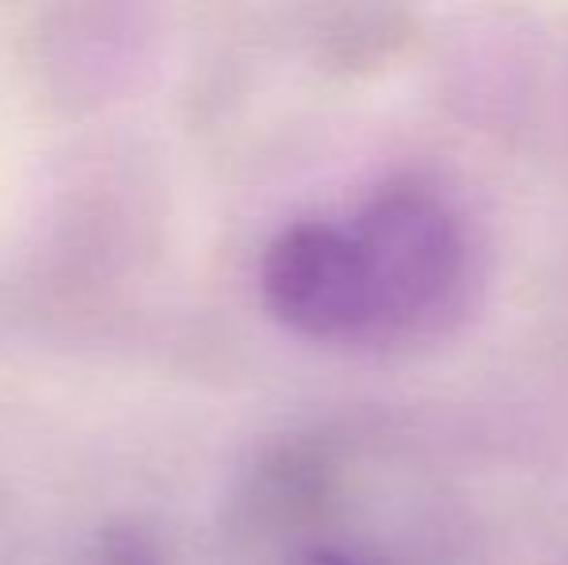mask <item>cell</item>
Segmentation results:
<instances>
[{
	"label": "cell",
	"mask_w": 568,
	"mask_h": 565,
	"mask_svg": "<svg viewBox=\"0 0 568 565\" xmlns=\"http://www.w3.org/2000/svg\"><path fill=\"white\" fill-rule=\"evenodd\" d=\"M286 565H372V562H364L359 554L341 551V546H306V551H298Z\"/></svg>",
	"instance_id": "277c9868"
},
{
	"label": "cell",
	"mask_w": 568,
	"mask_h": 565,
	"mask_svg": "<svg viewBox=\"0 0 568 565\" xmlns=\"http://www.w3.org/2000/svg\"><path fill=\"white\" fill-rule=\"evenodd\" d=\"M263 306L286 330L310 341L379 337V306L352 225L294 221L278 229L260 256Z\"/></svg>",
	"instance_id": "7a4b0ae2"
},
{
	"label": "cell",
	"mask_w": 568,
	"mask_h": 565,
	"mask_svg": "<svg viewBox=\"0 0 568 565\" xmlns=\"http://www.w3.org/2000/svg\"><path fill=\"white\" fill-rule=\"evenodd\" d=\"M348 225L372 272L379 337L429 330L460 302L468 236L434 190L387 186Z\"/></svg>",
	"instance_id": "6da1fadb"
},
{
	"label": "cell",
	"mask_w": 568,
	"mask_h": 565,
	"mask_svg": "<svg viewBox=\"0 0 568 565\" xmlns=\"http://www.w3.org/2000/svg\"><path fill=\"white\" fill-rule=\"evenodd\" d=\"M93 565H163V546L143 523L113 519L93 535Z\"/></svg>",
	"instance_id": "3957f363"
}]
</instances>
